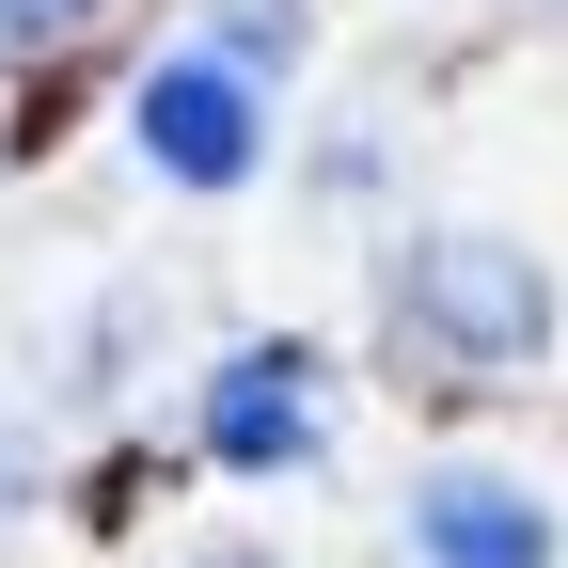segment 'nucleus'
Here are the masks:
<instances>
[{
	"instance_id": "nucleus-4",
	"label": "nucleus",
	"mask_w": 568,
	"mask_h": 568,
	"mask_svg": "<svg viewBox=\"0 0 568 568\" xmlns=\"http://www.w3.org/2000/svg\"><path fill=\"white\" fill-rule=\"evenodd\" d=\"M316 443H332L316 347H222V364H205V458L222 474H301Z\"/></svg>"
},
{
	"instance_id": "nucleus-6",
	"label": "nucleus",
	"mask_w": 568,
	"mask_h": 568,
	"mask_svg": "<svg viewBox=\"0 0 568 568\" xmlns=\"http://www.w3.org/2000/svg\"><path fill=\"white\" fill-rule=\"evenodd\" d=\"M95 17H111V0H0V48H32V63H48V48H80Z\"/></svg>"
},
{
	"instance_id": "nucleus-3",
	"label": "nucleus",
	"mask_w": 568,
	"mask_h": 568,
	"mask_svg": "<svg viewBox=\"0 0 568 568\" xmlns=\"http://www.w3.org/2000/svg\"><path fill=\"white\" fill-rule=\"evenodd\" d=\"M410 568H568V537L537 506V474L443 458V474H410Z\"/></svg>"
},
{
	"instance_id": "nucleus-7",
	"label": "nucleus",
	"mask_w": 568,
	"mask_h": 568,
	"mask_svg": "<svg viewBox=\"0 0 568 568\" xmlns=\"http://www.w3.org/2000/svg\"><path fill=\"white\" fill-rule=\"evenodd\" d=\"M190 568H284V552H237V537H222V552H190Z\"/></svg>"
},
{
	"instance_id": "nucleus-2",
	"label": "nucleus",
	"mask_w": 568,
	"mask_h": 568,
	"mask_svg": "<svg viewBox=\"0 0 568 568\" xmlns=\"http://www.w3.org/2000/svg\"><path fill=\"white\" fill-rule=\"evenodd\" d=\"M268 80L222 48H174V63H142V95H126V142H142V174H174V190H253L268 159Z\"/></svg>"
},
{
	"instance_id": "nucleus-5",
	"label": "nucleus",
	"mask_w": 568,
	"mask_h": 568,
	"mask_svg": "<svg viewBox=\"0 0 568 568\" xmlns=\"http://www.w3.org/2000/svg\"><path fill=\"white\" fill-rule=\"evenodd\" d=\"M205 48H222V63H253V80H301L316 17H301V0H205Z\"/></svg>"
},
{
	"instance_id": "nucleus-1",
	"label": "nucleus",
	"mask_w": 568,
	"mask_h": 568,
	"mask_svg": "<svg viewBox=\"0 0 568 568\" xmlns=\"http://www.w3.org/2000/svg\"><path fill=\"white\" fill-rule=\"evenodd\" d=\"M395 332L443 379H521L537 347H552V268L521 237H489V222H443V237L395 253Z\"/></svg>"
}]
</instances>
